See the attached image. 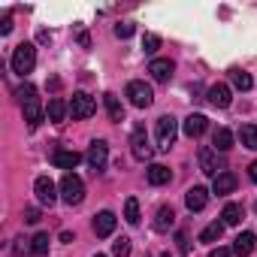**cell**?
Returning a JSON list of instances; mask_svg holds the SVG:
<instances>
[{
	"label": "cell",
	"instance_id": "obj_23",
	"mask_svg": "<svg viewBox=\"0 0 257 257\" xmlns=\"http://www.w3.org/2000/svg\"><path fill=\"white\" fill-rule=\"evenodd\" d=\"M212 146H215V152H230L233 149V134L227 131V127H218V131H215V137H212Z\"/></svg>",
	"mask_w": 257,
	"mask_h": 257
},
{
	"label": "cell",
	"instance_id": "obj_34",
	"mask_svg": "<svg viewBox=\"0 0 257 257\" xmlns=\"http://www.w3.org/2000/svg\"><path fill=\"white\" fill-rule=\"evenodd\" d=\"M176 242H179V251H182V254H188V251H191V242H188V236H185V233H179V236H176Z\"/></svg>",
	"mask_w": 257,
	"mask_h": 257
},
{
	"label": "cell",
	"instance_id": "obj_32",
	"mask_svg": "<svg viewBox=\"0 0 257 257\" xmlns=\"http://www.w3.org/2000/svg\"><path fill=\"white\" fill-rule=\"evenodd\" d=\"M134 31H137V28H134V25H127V22L115 25V37H118V40H127V37H134Z\"/></svg>",
	"mask_w": 257,
	"mask_h": 257
},
{
	"label": "cell",
	"instance_id": "obj_22",
	"mask_svg": "<svg viewBox=\"0 0 257 257\" xmlns=\"http://www.w3.org/2000/svg\"><path fill=\"white\" fill-rule=\"evenodd\" d=\"M254 251V236L251 233H239L236 239H233V254L236 257H248Z\"/></svg>",
	"mask_w": 257,
	"mask_h": 257
},
{
	"label": "cell",
	"instance_id": "obj_8",
	"mask_svg": "<svg viewBox=\"0 0 257 257\" xmlns=\"http://www.w3.org/2000/svg\"><path fill=\"white\" fill-rule=\"evenodd\" d=\"M131 152H134V158L137 161H149L152 158V143H149V134H146V127H137L134 131V137H131Z\"/></svg>",
	"mask_w": 257,
	"mask_h": 257
},
{
	"label": "cell",
	"instance_id": "obj_13",
	"mask_svg": "<svg viewBox=\"0 0 257 257\" xmlns=\"http://www.w3.org/2000/svg\"><path fill=\"white\" fill-rule=\"evenodd\" d=\"M206 203H209V191H206V188H200V185L188 188V194H185V206H188L191 212H203Z\"/></svg>",
	"mask_w": 257,
	"mask_h": 257
},
{
	"label": "cell",
	"instance_id": "obj_38",
	"mask_svg": "<svg viewBox=\"0 0 257 257\" xmlns=\"http://www.w3.org/2000/svg\"><path fill=\"white\" fill-rule=\"evenodd\" d=\"M248 176H251V182H254V185H257V161H254V164H251V167H248Z\"/></svg>",
	"mask_w": 257,
	"mask_h": 257
},
{
	"label": "cell",
	"instance_id": "obj_40",
	"mask_svg": "<svg viewBox=\"0 0 257 257\" xmlns=\"http://www.w3.org/2000/svg\"><path fill=\"white\" fill-rule=\"evenodd\" d=\"M97 257H103V254H97Z\"/></svg>",
	"mask_w": 257,
	"mask_h": 257
},
{
	"label": "cell",
	"instance_id": "obj_35",
	"mask_svg": "<svg viewBox=\"0 0 257 257\" xmlns=\"http://www.w3.org/2000/svg\"><path fill=\"white\" fill-rule=\"evenodd\" d=\"M10 31H13V16H4V22H0V34L7 37Z\"/></svg>",
	"mask_w": 257,
	"mask_h": 257
},
{
	"label": "cell",
	"instance_id": "obj_18",
	"mask_svg": "<svg viewBox=\"0 0 257 257\" xmlns=\"http://www.w3.org/2000/svg\"><path fill=\"white\" fill-rule=\"evenodd\" d=\"M67 112H70V103H64L61 97H52V100H49V109H46V115H49V121H55V124H61V121L67 118Z\"/></svg>",
	"mask_w": 257,
	"mask_h": 257
},
{
	"label": "cell",
	"instance_id": "obj_5",
	"mask_svg": "<svg viewBox=\"0 0 257 257\" xmlns=\"http://www.w3.org/2000/svg\"><path fill=\"white\" fill-rule=\"evenodd\" d=\"M97 112V103H94V97L91 94H85V91H76L73 94V100H70V115L73 118H91Z\"/></svg>",
	"mask_w": 257,
	"mask_h": 257
},
{
	"label": "cell",
	"instance_id": "obj_12",
	"mask_svg": "<svg viewBox=\"0 0 257 257\" xmlns=\"http://www.w3.org/2000/svg\"><path fill=\"white\" fill-rule=\"evenodd\" d=\"M79 161H82L79 152H67V149H55V152H52V164H55L58 170H76Z\"/></svg>",
	"mask_w": 257,
	"mask_h": 257
},
{
	"label": "cell",
	"instance_id": "obj_15",
	"mask_svg": "<svg viewBox=\"0 0 257 257\" xmlns=\"http://www.w3.org/2000/svg\"><path fill=\"white\" fill-rule=\"evenodd\" d=\"M209 103H212L215 109H227V106L233 103V91H230L227 85H212V88H209Z\"/></svg>",
	"mask_w": 257,
	"mask_h": 257
},
{
	"label": "cell",
	"instance_id": "obj_36",
	"mask_svg": "<svg viewBox=\"0 0 257 257\" xmlns=\"http://www.w3.org/2000/svg\"><path fill=\"white\" fill-rule=\"evenodd\" d=\"M209 257H233V251H227V248H215V251H209Z\"/></svg>",
	"mask_w": 257,
	"mask_h": 257
},
{
	"label": "cell",
	"instance_id": "obj_6",
	"mask_svg": "<svg viewBox=\"0 0 257 257\" xmlns=\"http://www.w3.org/2000/svg\"><path fill=\"white\" fill-rule=\"evenodd\" d=\"M127 97H131V103H134L137 109H149V106L155 103L152 85H146V82H131V85H127Z\"/></svg>",
	"mask_w": 257,
	"mask_h": 257
},
{
	"label": "cell",
	"instance_id": "obj_4",
	"mask_svg": "<svg viewBox=\"0 0 257 257\" xmlns=\"http://www.w3.org/2000/svg\"><path fill=\"white\" fill-rule=\"evenodd\" d=\"M61 197H64V203L79 206V203L85 200V182H82L76 173H67V176L61 179Z\"/></svg>",
	"mask_w": 257,
	"mask_h": 257
},
{
	"label": "cell",
	"instance_id": "obj_1",
	"mask_svg": "<svg viewBox=\"0 0 257 257\" xmlns=\"http://www.w3.org/2000/svg\"><path fill=\"white\" fill-rule=\"evenodd\" d=\"M16 97H19V103H22V112H25V121H28V127H31V131H37V127H40V121H43V106H40L37 88H34L31 82H25V85L16 91Z\"/></svg>",
	"mask_w": 257,
	"mask_h": 257
},
{
	"label": "cell",
	"instance_id": "obj_24",
	"mask_svg": "<svg viewBox=\"0 0 257 257\" xmlns=\"http://www.w3.org/2000/svg\"><path fill=\"white\" fill-rule=\"evenodd\" d=\"M239 140H242L245 149L257 152V124H242V127H239Z\"/></svg>",
	"mask_w": 257,
	"mask_h": 257
},
{
	"label": "cell",
	"instance_id": "obj_7",
	"mask_svg": "<svg viewBox=\"0 0 257 257\" xmlns=\"http://www.w3.org/2000/svg\"><path fill=\"white\" fill-rule=\"evenodd\" d=\"M218 155H221V152H215V149H209V146L200 149V170H203L206 176H212V179L224 173V164H221Z\"/></svg>",
	"mask_w": 257,
	"mask_h": 257
},
{
	"label": "cell",
	"instance_id": "obj_9",
	"mask_svg": "<svg viewBox=\"0 0 257 257\" xmlns=\"http://www.w3.org/2000/svg\"><path fill=\"white\" fill-rule=\"evenodd\" d=\"M34 194H37V200H40L43 206H55V200H58V185H55L49 176H40V179L34 182Z\"/></svg>",
	"mask_w": 257,
	"mask_h": 257
},
{
	"label": "cell",
	"instance_id": "obj_17",
	"mask_svg": "<svg viewBox=\"0 0 257 257\" xmlns=\"http://www.w3.org/2000/svg\"><path fill=\"white\" fill-rule=\"evenodd\" d=\"M236 191V176L233 173H221V176H215V182H212V194H218V197H224V194H233Z\"/></svg>",
	"mask_w": 257,
	"mask_h": 257
},
{
	"label": "cell",
	"instance_id": "obj_21",
	"mask_svg": "<svg viewBox=\"0 0 257 257\" xmlns=\"http://www.w3.org/2000/svg\"><path fill=\"white\" fill-rule=\"evenodd\" d=\"M173 179V173H170V167H164V164H155V167H149V185H155V188H161V185H167Z\"/></svg>",
	"mask_w": 257,
	"mask_h": 257
},
{
	"label": "cell",
	"instance_id": "obj_37",
	"mask_svg": "<svg viewBox=\"0 0 257 257\" xmlns=\"http://www.w3.org/2000/svg\"><path fill=\"white\" fill-rule=\"evenodd\" d=\"M25 248H28V245H25V242H19V245H16V251H13V257H28V254H25Z\"/></svg>",
	"mask_w": 257,
	"mask_h": 257
},
{
	"label": "cell",
	"instance_id": "obj_27",
	"mask_svg": "<svg viewBox=\"0 0 257 257\" xmlns=\"http://www.w3.org/2000/svg\"><path fill=\"white\" fill-rule=\"evenodd\" d=\"M49 233H37L34 239H31V254H37V257H46L49 254Z\"/></svg>",
	"mask_w": 257,
	"mask_h": 257
},
{
	"label": "cell",
	"instance_id": "obj_33",
	"mask_svg": "<svg viewBox=\"0 0 257 257\" xmlns=\"http://www.w3.org/2000/svg\"><path fill=\"white\" fill-rule=\"evenodd\" d=\"M25 221H28V224H37V221H40V209H37V206H28V209H25Z\"/></svg>",
	"mask_w": 257,
	"mask_h": 257
},
{
	"label": "cell",
	"instance_id": "obj_14",
	"mask_svg": "<svg viewBox=\"0 0 257 257\" xmlns=\"http://www.w3.org/2000/svg\"><path fill=\"white\" fill-rule=\"evenodd\" d=\"M206 127H209V118H206V115H188L185 124H182V131H185V137L197 140V137L206 134Z\"/></svg>",
	"mask_w": 257,
	"mask_h": 257
},
{
	"label": "cell",
	"instance_id": "obj_19",
	"mask_svg": "<svg viewBox=\"0 0 257 257\" xmlns=\"http://www.w3.org/2000/svg\"><path fill=\"white\" fill-rule=\"evenodd\" d=\"M173 224H176V212H173V206H161L158 215H155V230H158V233H167Z\"/></svg>",
	"mask_w": 257,
	"mask_h": 257
},
{
	"label": "cell",
	"instance_id": "obj_31",
	"mask_svg": "<svg viewBox=\"0 0 257 257\" xmlns=\"http://www.w3.org/2000/svg\"><path fill=\"white\" fill-rule=\"evenodd\" d=\"M112 254H115V257H131V239L121 236V239L112 245Z\"/></svg>",
	"mask_w": 257,
	"mask_h": 257
},
{
	"label": "cell",
	"instance_id": "obj_20",
	"mask_svg": "<svg viewBox=\"0 0 257 257\" xmlns=\"http://www.w3.org/2000/svg\"><path fill=\"white\" fill-rule=\"evenodd\" d=\"M103 106H106V112H109V118H112V121H124V106L118 103V97H115L112 91H106V94H103Z\"/></svg>",
	"mask_w": 257,
	"mask_h": 257
},
{
	"label": "cell",
	"instance_id": "obj_29",
	"mask_svg": "<svg viewBox=\"0 0 257 257\" xmlns=\"http://www.w3.org/2000/svg\"><path fill=\"white\" fill-rule=\"evenodd\" d=\"M230 79H233V85H236L239 91H248V88L254 85V79H251L245 70H230Z\"/></svg>",
	"mask_w": 257,
	"mask_h": 257
},
{
	"label": "cell",
	"instance_id": "obj_10",
	"mask_svg": "<svg viewBox=\"0 0 257 257\" xmlns=\"http://www.w3.org/2000/svg\"><path fill=\"white\" fill-rule=\"evenodd\" d=\"M85 158H88V164H91V170H94V173H100V170L106 167V161H109V146H106L103 140H94Z\"/></svg>",
	"mask_w": 257,
	"mask_h": 257
},
{
	"label": "cell",
	"instance_id": "obj_39",
	"mask_svg": "<svg viewBox=\"0 0 257 257\" xmlns=\"http://www.w3.org/2000/svg\"><path fill=\"white\" fill-rule=\"evenodd\" d=\"M161 257H170V251H167V254H161Z\"/></svg>",
	"mask_w": 257,
	"mask_h": 257
},
{
	"label": "cell",
	"instance_id": "obj_3",
	"mask_svg": "<svg viewBox=\"0 0 257 257\" xmlns=\"http://www.w3.org/2000/svg\"><path fill=\"white\" fill-rule=\"evenodd\" d=\"M10 67H13V73L28 76V73L37 67V46H34V43H22V46H16Z\"/></svg>",
	"mask_w": 257,
	"mask_h": 257
},
{
	"label": "cell",
	"instance_id": "obj_2",
	"mask_svg": "<svg viewBox=\"0 0 257 257\" xmlns=\"http://www.w3.org/2000/svg\"><path fill=\"white\" fill-rule=\"evenodd\" d=\"M176 137H179V121L173 115H164L158 118V127H155V143H158V152H170L176 146Z\"/></svg>",
	"mask_w": 257,
	"mask_h": 257
},
{
	"label": "cell",
	"instance_id": "obj_28",
	"mask_svg": "<svg viewBox=\"0 0 257 257\" xmlns=\"http://www.w3.org/2000/svg\"><path fill=\"white\" fill-rule=\"evenodd\" d=\"M124 221L134 224V227L140 224V200H137V197H131V200L124 203Z\"/></svg>",
	"mask_w": 257,
	"mask_h": 257
},
{
	"label": "cell",
	"instance_id": "obj_26",
	"mask_svg": "<svg viewBox=\"0 0 257 257\" xmlns=\"http://www.w3.org/2000/svg\"><path fill=\"white\" fill-rule=\"evenodd\" d=\"M224 227H227L224 221H212V224L200 233V242H218V239L224 236Z\"/></svg>",
	"mask_w": 257,
	"mask_h": 257
},
{
	"label": "cell",
	"instance_id": "obj_16",
	"mask_svg": "<svg viewBox=\"0 0 257 257\" xmlns=\"http://www.w3.org/2000/svg\"><path fill=\"white\" fill-rule=\"evenodd\" d=\"M115 224H118V218L112 215V212H100L97 218H94V233L103 239V236H112L115 233Z\"/></svg>",
	"mask_w": 257,
	"mask_h": 257
},
{
	"label": "cell",
	"instance_id": "obj_25",
	"mask_svg": "<svg viewBox=\"0 0 257 257\" xmlns=\"http://www.w3.org/2000/svg\"><path fill=\"white\" fill-rule=\"evenodd\" d=\"M221 221H224L227 227H236V224L242 221V206H239V203H227L224 212H221Z\"/></svg>",
	"mask_w": 257,
	"mask_h": 257
},
{
	"label": "cell",
	"instance_id": "obj_11",
	"mask_svg": "<svg viewBox=\"0 0 257 257\" xmlns=\"http://www.w3.org/2000/svg\"><path fill=\"white\" fill-rule=\"evenodd\" d=\"M173 70H176V64H173L170 58H155V61L149 64V73H152L155 82H170V79H173Z\"/></svg>",
	"mask_w": 257,
	"mask_h": 257
},
{
	"label": "cell",
	"instance_id": "obj_30",
	"mask_svg": "<svg viewBox=\"0 0 257 257\" xmlns=\"http://www.w3.org/2000/svg\"><path fill=\"white\" fill-rule=\"evenodd\" d=\"M143 49H146V55H155L161 49V37L158 34H146L143 37Z\"/></svg>",
	"mask_w": 257,
	"mask_h": 257
}]
</instances>
